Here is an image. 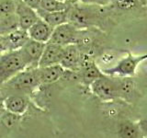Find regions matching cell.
<instances>
[{
	"mask_svg": "<svg viewBox=\"0 0 147 138\" xmlns=\"http://www.w3.org/2000/svg\"><path fill=\"white\" fill-rule=\"evenodd\" d=\"M40 86L38 68H27L0 87V94L3 99L12 94L28 96Z\"/></svg>",
	"mask_w": 147,
	"mask_h": 138,
	"instance_id": "1",
	"label": "cell"
},
{
	"mask_svg": "<svg viewBox=\"0 0 147 138\" xmlns=\"http://www.w3.org/2000/svg\"><path fill=\"white\" fill-rule=\"evenodd\" d=\"M28 68L20 51H7L0 55V87Z\"/></svg>",
	"mask_w": 147,
	"mask_h": 138,
	"instance_id": "2",
	"label": "cell"
},
{
	"mask_svg": "<svg viewBox=\"0 0 147 138\" xmlns=\"http://www.w3.org/2000/svg\"><path fill=\"white\" fill-rule=\"evenodd\" d=\"M92 92L104 101L112 100L124 94V77L110 78L104 76L91 83Z\"/></svg>",
	"mask_w": 147,
	"mask_h": 138,
	"instance_id": "3",
	"label": "cell"
},
{
	"mask_svg": "<svg viewBox=\"0 0 147 138\" xmlns=\"http://www.w3.org/2000/svg\"><path fill=\"white\" fill-rule=\"evenodd\" d=\"M147 59V53L142 55H132L128 53L126 57L119 60V62L112 67L106 68L102 71L106 76L129 77L135 74L139 64Z\"/></svg>",
	"mask_w": 147,
	"mask_h": 138,
	"instance_id": "4",
	"label": "cell"
},
{
	"mask_svg": "<svg viewBox=\"0 0 147 138\" xmlns=\"http://www.w3.org/2000/svg\"><path fill=\"white\" fill-rule=\"evenodd\" d=\"M79 38V30L72 23H65L54 28L49 43L65 47L70 44H76Z\"/></svg>",
	"mask_w": 147,
	"mask_h": 138,
	"instance_id": "5",
	"label": "cell"
},
{
	"mask_svg": "<svg viewBox=\"0 0 147 138\" xmlns=\"http://www.w3.org/2000/svg\"><path fill=\"white\" fill-rule=\"evenodd\" d=\"M46 43L30 39L20 50L27 63L28 68H38Z\"/></svg>",
	"mask_w": 147,
	"mask_h": 138,
	"instance_id": "6",
	"label": "cell"
},
{
	"mask_svg": "<svg viewBox=\"0 0 147 138\" xmlns=\"http://www.w3.org/2000/svg\"><path fill=\"white\" fill-rule=\"evenodd\" d=\"M16 15L18 17L20 29L27 31L40 18V16L37 10L29 7L24 2H22L21 0L18 1Z\"/></svg>",
	"mask_w": 147,
	"mask_h": 138,
	"instance_id": "7",
	"label": "cell"
},
{
	"mask_svg": "<svg viewBox=\"0 0 147 138\" xmlns=\"http://www.w3.org/2000/svg\"><path fill=\"white\" fill-rule=\"evenodd\" d=\"M82 56L80 49L77 44H70L64 47L61 66L64 70L76 72L80 68Z\"/></svg>",
	"mask_w": 147,
	"mask_h": 138,
	"instance_id": "8",
	"label": "cell"
},
{
	"mask_svg": "<svg viewBox=\"0 0 147 138\" xmlns=\"http://www.w3.org/2000/svg\"><path fill=\"white\" fill-rule=\"evenodd\" d=\"M3 102L7 112L21 116L29 109L30 99L27 95L12 94L7 96L3 99Z\"/></svg>",
	"mask_w": 147,
	"mask_h": 138,
	"instance_id": "9",
	"label": "cell"
},
{
	"mask_svg": "<svg viewBox=\"0 0 147 138\" xmlns=\"http://www.w3.org/2000/svg\"><path fill=\"white\" fill-rule=\"evenodd\" d=\"M64 47L61 45L47 43L45 45L42 56L40 58L39 67H46L60 64L63 55Z\"/></svg>",
	"mask_w": 147,
	"mask_h": 138,
	"instance_id": "10",
	"label": "cell"
},
{
	"mask_svg": "<svg viewBox=\"0 0 147 138\" xmlns=\"http://www.w3.org/2000/svg\"><path fill=\"white\" fill-rule=\"evenodd\" d=\"M53 30L54 29L52 26H50L47 22H45L40 18L39 20L36 21L28 30V33H29L30 39L40 41V43H47L51 40Z\"/></svg>",
	"mask_w": 147,
	"mask_h": 138,
	"instance_id": "11",
	"label": "cell"
},
{
	"mask_svg": "<svg viewBox=\"0 0 147 138\" xmlns=\"http://www.w3.org/2000/svg\"><path fill=\"white\" fill-rule=\"evenodd\" d=\"M5 50L7 51H20L28 41L30 36L27 30L18 29L6 36H3Z\"/></svg>",
	"mask_w": 147,
	"mask_h": 138,
	"instance_id": "12",
	"label": "cell"
},
{
	"mask_svg": "<svg viewBox=\"0 0 147 138\" xmlns=\"http://www.w3.org/2000/svg\"><path fill=\"white\" fill-rule=\"evenodd\" d=\"M65 70L61 64L46 67H38V76L40 85H49L57 82L63 76Z\"/></svg>",
	"mask_w": 147,
	"mask_h": 138,
	"instance_id": "13",
	"label": "cell"
},
{
	"mask_svg": "<svg viewBox=\"0 0 147 138\" xmlns=\"http://www.w3.org/2000/svg\"><path fill=\"white\" fill-rule=\"evenodd\" d=\"M69 9L63 11H58V12H45L43 10L38 9L37 12H38L41 20L47 22L50 26H52L54 29V28H56L60 25L65 24V23L69 22Z\"/></svg>",
	"mask_w": 147,
	"mask_h": 138,
	"instance_id": "14",
	"label": "cell"
},
{
	"mask_svg": "<svg viewBox=\"0 0 147 138\" xmlns=\"http://www.w3.org/2000/svg\"><path fill=\"white\" fill-rule=\"evenodd\" d=\"M79 69H82L83 81L89 85H91V83L95 80L105 76V74L101 72L98 67L95 64V63L91 60H87V61L85 60L84 62L82 61Z\"/></svg>",
	"mask_w": 147,
	"mask_h": 138,
	"instance_id": "15",
	"label": "cell"
},
{
	"mask_svg": "<svg viewBox=\"0 0 147 138\" xmlns=\"http://www.w3.org/2000/svg\"><path fill=\"white\" fill-rule=\"evenodd\" d=\"M118 135L119 138H144L138 123L129 121V120L119 123Z\"/></svg>",
	"mask_w": 147,
	"mask_h": 138,
	"instance_id": "16",
	"label": "cell"
},
{
	"mask_svg": "<svg viewBox=\"0 0 147 138\" xmlns=\"http://www.w3.org/2000/svg\"><path fill=\"white\" fill-rule=\"evenodd\" d=\"M20 29L18 17L15 14L0 17V35L6 36Z\"/></svg>",
	"mask_w": 147,
	"mask_h": 138,
	"instance_id": "17",
	"label": "cell"
},
{
	"mask_svg": "<svg viewBox=\"0 0 147 138\" xmlns=\"http://www.w3.org/2000/svg\"><path fill=\"white\" fill-rule=\"evenodd\" d=\"M73 3H64L58 0H41L39 9L45 12H58L67 10Z\"/></svg>",
	"mask_w": 147,
	"mask_h": 138,
	"instance_id": "18",
	"label": "cell"
},
{
	"mask_svg": "<svg viewBox=\"0 0 147 138\" xmlns=\"http://www.w3.org/2000/svg\"><path fill=\"white\" fill-rule=\"evenodd\" d=\"M18 1L16 0H0V17L15 14Z\"/></svg>",
	"mask_w": 147,
	"mask_h": 138,
	"instance_id": "19",
	"label": "cell"
},
{
	"mask_svg": "<svg viewBox=\"0 0 147 138\" xmlns=\"http://www.w3.org/2000/svg\"><path fill=\"white\" fill-rule=\"evenodd\" d=\"M140 0H113V3L116 4L119 8L121 9H131L134 7Z\"/></svg>",
	"mask_w": 147,
	"mask_h": 138,
	"instance_id": "20",
	"label": "cell"
},
{
	"mask_svg": "<svg viewBox=\"0 0 147 138\" xmlns=\"http://www.w3.org/2000/svg\"><path fill=\"white\" fill-rule=\"evenodd\" d=\"M79 1L86 6H98L106 7L113 3V0H79Z\"/></svg>",
	"mask_w": 147,
	"mask_h": 138,
	"instance_id": "21",
	"label": "cell"
},
{
	"mask_svg": "<svg viewBox=\"0 0 147 138\" xmlns=\"http://www.w3.org/2000/svg\"><path fill=\"white\" fill-rule=\"evenodd\" d=\"M138 125H139V127H140L142 137L147 138V118L142 119V120H141V121H139Z\"/></svg>",
	"mask_w": 147,
	"mask_h": 138,
	"instance_id": "22",
	"label": "cell"
},
{
	"mask_svg": "<svg viewBox=\"0 0 147 138\" xmlns=\"http://www.w3.org/2000/svg\"><path fill=\"white\" fill-rule=\"evenodd\" d=\"M22 2H24L29 7H32L35 10H38L40 7V1L41 0H21Z\"/></svg>",
	"mask_w": 147,
	"mask_h": 138,
	"instance_id": "23",
	"label": "cell"
},
{
	"mask_svg": "<svg viewBox=\"0 0 147 138\" xmlns=\"http://www.w3.org/2000/svg\"><path fill=\"white\" fill-rule=\"evenodd\" d=\"M4 52H6V50H5V45H4V39H3V36L0 35V55H1Z\"/></svg>",
	"mask_w": 147,
	"mask_h": 138,
	"instance_id": "24",
	"label": "cell"
},
{
	"mask_svg": "<svg viewBox=\"0 0 147 138\" xmlns=\"http://www.w3.org/2000/svg\"><path fill=\"white\" fill-rule=\"evenodd\" d=\"M7 110L6 109H5V106H4V102H3V100L2 99H0V118H1L4 113L6 112Z\"/></svg>",
	"mask_w": 147,
	"mask_h": 138,
	"instance_id": "25",
	"label": "cell"
},
{
	"mask_svg": "<svg viewBox=\"0 0 147 138\" xmlns=\"http://www.w3.org/2000/svg\"><path fill=\"white\" fill-rule=\"evenodd\" d=\"M58 1L64 2V3H75L76 0H58Z\"/></svg>",
	"mask_w": 147,
	"mask_h": 138,
	"instance_id": "26",
	"label": "cell"
},
{
	"mask_svg": "<svg viewBox=\"0 0 147 138\" xmlns=\"http://www.w3.org/2000/svg\"><path fill=\"white\" fill-rule=\"evenodd\" d=\"M16 1H18V0H16Z\"/></svg>",
	"mask_w": 147,
	"mask_h": 138,
	"instance_id": "27",
	"label": "cell"
}]
</instances>
